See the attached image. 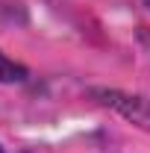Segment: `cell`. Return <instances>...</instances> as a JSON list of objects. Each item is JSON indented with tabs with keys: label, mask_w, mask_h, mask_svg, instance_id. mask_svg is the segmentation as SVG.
Masks as SVG:
<instances>
[{
	"label": "cell",
	"mask_w": 150,
	"mask_h": 153,
	"mask_svg": "<svg viewBox=\"0 0 150 153\" xmlns=\"http://www.w3.org/2000/svg\"><path fill=\"white\" fill-rule=\"evenodd\" d=\"M103 106H112L115 112H121L130 124H138L150 130V103L144 97H135V94H124V91H115V88H94L91 91Z\"/></svg>",
	"instance_id": "6da1fadb"
},
{
	"label": "cell",
	"mask_w": 150,
	"mask_h": 153,
	"mask_svg": "<svg viewBox=\"0 0 150 153\" xmlns=\"http://www.w3.org/2000/svg\"><path fill=\"white\" fill-rule=\"evenodd\" d=\"M27 76H30L27 65L15 62L12 56H6V53L0 50V82H24Z\"/></svg>",
	"instance_id": "7a4b0ae2"
},
{
	"label": "cell",
	"mask_w": 150,
	"mask_h": 153,
	"mask_svg": "<svg viewBox=\"0 0 150 153\" xmlns=\"http://www.w3.org/2000/svg\"><path fill=\"white\" fill-rule=\"evenodd\" d=\"M0 153H3V147H0Z\"/></svg>",
	"instance_id": "3957f363"
},
{
	"label": "cell",
	"mask_w": 150,
	"mask_h": 153,
	"mask_svg": "<svg viewBox=\"0 0 150 153\" xmlns=\"http://www.w3.org/2000/svg\"><path fill=\"white\" fill-rule=\"evenodd\" d=\"M147 6H150V0H147Z\"/></svg>",
	"instance_id": "277c9868"
}]
</instances>
